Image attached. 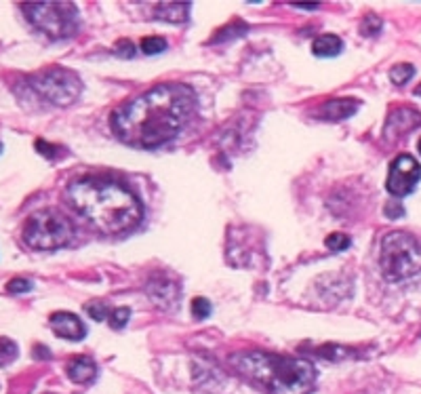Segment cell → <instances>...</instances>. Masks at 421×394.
<instances>
[{"mask_svg":"<svg viewBox=\"0 0 421 394\" xmlns=\"http://www.w3.org/2000/svg\"><path fill=\"white\" fill-rule=\"evenodd\" d=\"M196 95L188 85L164 83L135 97L112 116V129L120 142L133 148H158L188 124Z\"/></svg>","mask_w":421,"mask_h":394,"instance_id":"1","label":"cell"},{"mask_svg":"<svg viewBox=\"0 0 421 394\" xmlns=\"http://www.w3.org/2000/svg\"><path fill=\"white\" fill-rule=\"evenodd\" d=\"M67 199L99 232L122 234L144 219V207L120 182L108 177H83L69 184Z\"/></svg>","mask_w":421,"mask_h":394,"instance_id":"2","label":"cell"},{"mask_svg":"<svg viewBox=\"0 0 421 394\" xmlns=\"http://www.w3.org/2000/svg\"><path fill=\"white\" fill-rule=\"evenodd\" d=\"M232 367L270 394H307L316 382L312 363L272 352H238Z\"/></svg>","mask_w":421,"mask_h":394,"instance_id":"3","label":"cell"},{"mask_svg":"<svg viewBox=\"0 0 421 394\" xmlns=\"http://www.w3.org/2000/svg\"><path fill=\"white\" fill-rule=\"evenodd\" d=\"M379 268L388 281H407L421 272V243L409 232H388L379 245Z\"/></svg>","mask_w":421,"mask_h":394,"instance_id":"4","label":"cell"},{"mask_svg":"<svg viewBox=\"0 0 421 394\" xmlns=\"http://www.w3.org/2000/svg\"><path fill=\"white\" fill-rule=\"evenodd\" d=\"M74 234H76L74 223L63 213L53 209L32 213L23 223V241L28 247L36 251L61 249L72 243Z\"/></svg>","mask_w":421,"mask_h":394,"instance_id":"5","label":"cell"},{"mask_svg":"<svg viewBox=\"0 0 421 394\" xmlns=\"http://www.w3.org/2000/svg\"><path fill=\"white\" fill-rule=\"evenodd\" d=\"M21 9L25 19L53 41L74 36L80 28L78 9L72 3H28Z\"/></svg>","mask_w":421,"mask_h":394,"instance_id":"6","label":"cell"},{"mask_svg":"<svg viewBox=\"0 0 421 394\" xmlns=\"http://www.w3.org/2000/svg\"><path fill=\"white\" fill-rule=\"evenodd\" d=\"M28 87L39 100L61 108L74 104L83 91L80 78L72 70L65 68H49L45 72L34 74L28 78Z\"/></svg>","mask_w":421,"mask_h":394,"instance_id":"7","label":"cell"},{"mask_svg":"<svg viewBox=\"0 0 421 394\" xmlns=\"http://www.w3.org/2000/svg\"><path fill=\"white\" fill-rule=\"evenodd\" d=\"M419 179H421V165L413 156L402 154L396 160H392L385 188H388V192L396 196V199H402V196H409L415 192Z\"/></svg>","mask_w":421,"mask_h":394,"instance_id":"8","label":"cell"},{"mask_svg":"<svg viewBox=\"0 0 421 394\" xmlns=\"http://www.w3.org/2000/svg\"><path fill=\"white\" fill-rule=\"evenodd\" d=\"M419 124H421V114L417 110L398 108V110L390 112L388 120H385L383 135H385V140H398L400 135L409 133V131H413Z\"/></svg>","mask_w":421,"mask_h":394,"instance_id":"9","label":"cell"},{"mask_svg":"<svg viewBox=\"0 0 421 394\" xmlns=\"http://www.w3.org/2000/svg\"><path fill=\"white\" fill-rule=\"evenodd\" d=\"M49 325L59 338L69 340V342H80L87 336V327L72 312H55V314H51Z\"/></svg>","mask_w":421,"mask_h":394,"instance_id":"10","label":"cell"},{"mask_svg":"<svg viewBox=\"0 0 421 394\" xmlns=\"http://www.w3.org/2000/svg\"><path fill=\"white\" fill-rule=\"evenodd\" d=\"M148 295L156 306L171 308L180 298V285L164 274H156L148 283Z\"/></svg>","mask_w":421,"mask_h":394,"instance_id":"11","label":"cell"},{"mask_svg":"<svg viewBox=\"0 0 421 394\" xmlns=\"http://www.w3.org/2000/svg\"><path fill=\"white\" fill-rule=\"evenodd\" d=\"M360 108V102L356 100H343V97H337V100H329L325 102L321 108H319V118H325V120H343V118H349L354 116Z\"/></svg>","mask_w":421,"mask_h":394,"instance_id":"12","label":"cell"},{"mask_svg":"<svg viewBox=\"0 0 421 394\" xmlns=\"http://www.w3.org/2000/svg\"><path fill=\"white\" fill-rule=\"evenodd\" d=\"M67 375L76 384H89L97 375V365L91 356H76L67 363Z\"/></svg>","mask_w":421,"mask_h":394,"instance_id":"13","label":"cell"},{"mask_svg":"<svg viewBox=\"0 0 421 394\" xmlns=\"http://www.w3.org/2000/svg\"><path fill=\"white\" fill-rule=\"evenodd\" d=\"M343 51V41L335 34H323L312 43V53L316 57H335Z\"/></svg>","mask_w":421,"mask_h":394,"instance_id":"14","label":"cell"},{"mask_svg":"<svg viewBox=\"0 0 421 394\" xmlns=\"http://www.w3.org/2000/svg\"><path fill=\"white\" fill-rule=\"evenodd\" d=\"M188 13H190L188 3H162V5H156V17L164 19V21H173V23L186 21Z\"/></svg>","mask_w":421,"mask_h":394,"instance_id":"15","label":"cell"},{"mask_svg":"<svg viewBox=\"0 0 421 394\" xmlns=\"http://www.w3.org/2000/svg\"><path fill=\"white\" fill-rule=\"evenodd\" d=\"M413 76H415V68H413L411 63H398V65H394V68L390 70V80L394 85H398V87L407 85Z\"/></svg>","mask_w":421,"mask_h":394,"instance_id":"16","label":"cell"},{"mask_svg":"<svg viewBox=\"0 0 421 394\" xmlns=\"http://www.w3.org/2000/svg\"><path fill=\"white\" fill-rule=\"evenodd\" d=\"M19 350H17V344L9 338H0V367H7L9 363L17 358Z\"/></svg>","mask_w":421,"mask_h":394,"instance_id":"17","label":"cell"},{"mask_svg":"<svg viewBox=\"0 0 421 394\" xmlns=\"http://www.w3.org/2000/svg\"><path fill=\"white\" fill-rule=\"evenodd\" d=\"M166 49V41L160 39V36H148L142 41V51L146 55H158Z\"/></svg>","mask_w":421,"mask_h":394,"instance_id":"18","label":"cell"},{"mask_svg":"<svg viewBox=\"0 0 421 394\" xmlns=\"http://www.w3.org/2000/svg\"><path fill=\"white\" fill-rule=\"evenodd\" d=\"M379 30H381V19L377 15H367L360 23V34L365 36H375Z\"/></svg>","mask_w":421,"mask_h":394,"instance_id":"19","label":"cell"},{"mask_svg":"<svg viewBox=\"0 0 421 394\" xmlns=\"http://www.w3.org/2000/svg\"><path fill=\"white\" fill-rule=\"evenodd\" d=\"M129 316H131V310L129 308H116L110 312V327L112 329H122V327L129 322Z\"/></svg>","mask_w":421,"mask_h":394,"instance_id":"20","label":"cell"},{"mask_svg":"<svg viewBox=\"0 0 421 394\" xmlns=\"http://www.w3.org/2000/svg\"><path fill=\"white\" fill-rule=\"evenodd\" d=\"M325 245L331 249V251H345L347 247H349V239L345 237V234H341V232H335V234H329L327 237V241H325Z\"/></svg>","mask_w":421,"mask_h":394,"instance_id":"21","label":"cell"},{"mask_svg":"<svg viewBox=\"0 0 421 394\" xmlns=\"http://www.w3.org/2000/svg\"><path fill=\"white\" fill-rule=\"evenodd\" d=\"M192 314L196 316V318H206L208 314H210V302L208 300H204V298H196L194 302H192Z\"/></svg>","mask_w":421,"mask_h":394,"instance_id":"22","label":"cell"},{"mask_svg":"<svg viewBox=\"0 0 421 394\" xmlns=\"http://www.w3.org/2000/svg\"><path fill=\"white\" fill-rule=\"evenodd\" d=\"M87 312L95 318V320H103L105 316H108L110 312H108V308H105L101 302H93V304H89L87 306Z\"/></svg>","mask_w":421,"mask_h":394,"instance_id":"23","label":"cell"},{"mask_svg":"<svg viewBox=\"0 0 421 394\" xmlns=\"http://www.w3.org/2000/svg\"><path fill=\"white\" fill-rule=\"evenodd\" d=\"M30 289H32V283L25 281V278H13L11 283H7L9 293H23V291H30Z\"/></svg>","mask_w":421,"mask_h":394,"instance_id":"24","label":"cell"},{"mask_svg":"<svg viewBox=\"0 0 421 394\" xmlns=\"http://www.w3.org/2000/svg\"><path fill=\"white\" fill-rule=\"evenodd\" d=\"M385 215H388L390 219H400L404 215V209L400 207V203H390L388 207H385Z\"/></svg>","mask_w":421,"mask_h":394,"instance_id":"25","label":"cell"},{"mask_svg":"<svg viewBox=\"0 0 421 394\" xmlns=\"http://www.w3.org/2000/svg\"><path fill=\"white\" fill-rule=\"evenodd\" d=\"M36 148H39V152L41 154H45V156H49V158H53L55 154L51 152V146L47 144V142H43V140H36Z\"/></svg>","mask_w":421,"mask_h":394,"instance_id":"26","label":"cell"},{"mask_svg":"<svg viewBox=\"0 0 421 394\" xmlns=\"http://www.w3.org/2000/svg\"><path fill=\"white\" fill-rule=\"evenodd\" d=\"M415 95H417V97H421V85H419V87L415 89Z\"/></svg>","mask_w":421,"mask_h":394,"instance_id":"27","label":"cell"},{"mask_svg":"<svg viewBox=\"0 0 421 394\" xmlns=\"http://www.w3.org/2000/svg\"><path fill=\"white\" fill-rule=\"evenodd\" d=\"M417 150H419V154H421V140L417 142Z\"/></svg>","mask_w":421,"mask_h":394,"instance_id":"28","label":"cell"},{"mask_svg":"<svg viewBox=\"0 0 421 394\" xmlns=\"http://www.w3.org/2000/svg\"><path fill=\"white\" fill-rule=\"evenodd\" d=\"M0 152H3V144H0Z\"/></svg>","mask_w":421,"mask_h":394,"instance_id":"29","label":"cell"}]
</instances>
